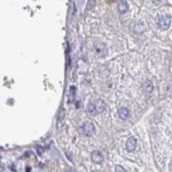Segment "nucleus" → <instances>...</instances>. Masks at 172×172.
<instances>
[{
  "instance_id": "1",
  "label": "nucleus",
  "mask_w": 172,
  "mask_h": 172,
  "mask_svg": "<svg viewBox=\"0 0 172 172\" xmlns=\"http://www.w3.org/2000/svg\"><path fill=\"white\" fill-rule=\"evenodd\" d=\"M157 24L160 26V29H162V30L169 29L170 26H171V17L169 16V15H161V16L158 17Z\"/></svg>"
},
{
  "instance_id": "2",
  "label": "nucleus",
  "mask_w": 172,
  "mask_h": 172,
  "mask_svg": "<svg viewBox=\"0 0 172 172\" xmlns=\"http://www.w3.org/2000/svg\"><path fill=\"white\" fill-rule=\"evenodd\" d=\"M93 132H94V125L92 124V123H85L84 125H83V128H82V133L86 136V137H90V136H92L93 134Z\"/></svg>"
},
{
  "instance_id": "3",
  "label": "nucleus",
  "mask_w": 172,
  "mask_h": 172,
  "mask_svg": "<svg viewBox=\"0 0 172 172\" xmlns=\"http://www.w3.org/2000/svg\"><path fill=\"white\" fill-rule=\"evenodd\" d=\"M137 147V139L134 137H130L126 141V149L129 152H133Z\"/></svg>"
},
{
  "instance_id": "4",
  "label": "nucleus",
  "mask_w": 172,
  "mask_h": 172,
  "mask_svg": "<svg viewBox=\"0 0 172 172\" xmlns=\"http://www.w3.org/2000/svg\"><path fill=\"white\" fill-rule=\"evenodd\" d=\"M92 161L94 162V163H101L103 161V156L102 154L99 152V150H94L93 153H92Z\"/></svg>"
},
{
  "instance_id": "5",
  "label": "nucleus",
  "mask_w": 172,
  "mask_h": 172,
  "mask_svg": "<svg viewBox=\"0 0 172 172\" xmlns=\"http://www.w3.org/2000/svg\"><path fill=\"white\" fill-rule=\"evenodd\" d=\"M118 9H120V14L126 13V12L129 10V5H128V2H126L125 0H122L120 2V5H118Z\"/></svg>"
},
{
  "instance_id": "6",
  "label": "nucleus",
  "mask_w": 172,
  "mask_h": 172,
  "mask_svg": "<svg viewBox=\"0 0 172 172\" xmlns=\"http://www.w3.org/2000/svg\"><path fill=\"white\" fill-rule=\"evenodd\" d=\"M95 108H96V112L99 114V112H102L104 109H106V103L101 101V100H99L98 102L95 103Z\"/></svg>"
},
{
  "instance_id": "7",
  "label": "nucleus",
  "mask_w": 172,
  "mask_h": 172,
  "mask_svg": "<svg viewBox=\"0 0 172 172\" xmlns=\"http://www.w3.org/2000/svg\"><path fill=\"white\" fill-rule=\"evenodd\" d=\"M118 115H120V117L122 120H126L130 115L129 109H126V108H120V112H118Z\"/></svg>"
},
{
  "instance_id": "8",
  "label": "nucleus",
  "mask_w": 172,
  "mask_h": 172,
  "mask_svg": "<svg viewBox=\"0 0 172 172\" xmlns=\"http://www.w3.org/2000/svg\"><path fill=\"white\" fill-rule=\"evenodd\" d=\"M144 88H145V91H146L147 93H152V92H153V90H154L152 82H150V80H147V82H145V83H144Z\"/></svg>"
},
{
  "instance_id": "9",
  "label": "nucleus",
  "mask_w": 172,
  "mask_h": 172,
  "mask_svg": "<svg viewBox=\"0 0 172 172\" xmlns=\"http://www.w3.org/2000/svg\"><path fill=\"white\" fill-rule=\"evenodd\" d=\"M87 112L90 115H92V116H94V115L98 114L96 112V108H95V103H88V106H87Z\"/></svg>"
},
{
  "instance_id": "10",
  "label": "nucleus",
  "mask_w": 172,
  "mask_h": 172,
  "mask_svg": "<svg viewBox=\"0 0 172 172\" xmlns=\"http://www.w3.org/2000/svg\"><path fill=\"white\" fill-rule=\"evenodd\" d=\"M115 170H116V172H126L125 170H124V168H123V166H120V165H117Z\"/></svg>"
},
{
  "instance_id": "11",
  "label": "nucleus",
  "mask_w": 172,
  "mask_h": 172,
  "mask_svg": "<svg viewBox=\"0 0 172 172\" xmlns=\"http://www.w3.org/2000/svg\"><path fill=\"white\" fill-rule=\"evenodd\" d=\"M152 1H153V4H155V5H158L161 2V0H152Z\"/></svg>"
},
{
  "instance_id": "12",
  "label": "nucleus",
  "mask_w": 172,
  "mask_h": 172,
  "mask_svg": "<svg viewBox=\"0 0 172 172\" xmlns=\"http://www.w3.org/2000/svg\"><path fill=\"white\" fill-rule=\"evenodd\" d=\"M64 172H75V171H74L72 169H67V170H66Z\"/></svg>"
},
{
  "instance_id": "13",
  "label": "nucleus",
  "mask_w": 172,
  "mask_h": 172,
  "mask_svg": "<svg viewBox=\"0 0 172 172\" xmlns=\"http://www.w3.org/2000/svg\"><path fill=\"white\" fill-rule=\"evenodd\" d=\"M38 149H39V154H42V153H43V148H40V147H39Z\"/></svg>"
}]
</instances>
